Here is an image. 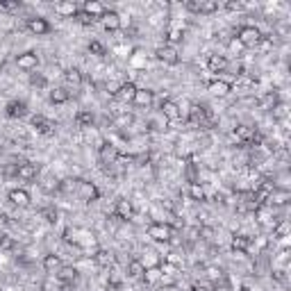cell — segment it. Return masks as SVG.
Instances as JSON below:
<instances>
[{"label":"cell","instance_id":"816d5d0a","mask_svg":"<svg viewBox=\"0 0 291 291\" xmlns=\"http://www.w3.org/2000/svg\"><path fill=\"white\" fill-rule=\"evenodd\" d=\"M32 84H35V86H43V84H46V77H43V75H32Z\"/></svg>","mask_w":291,"mask_h":291},{"label":"cell","instance_id":"db71d44e","mask_svg":"<svg viewBox=\"0 0 291 291\" xmlns=\"http://www.w3.org/2000/svg\"><path fill=\"white\" fill-rule=\"evenodd\" d=\"M248 291H264V289H261V287H250Z\"/></svg>","mask_w":291,"mask_h":291},{"label":"cell","instance_id":"7c38bea8","mask_svg":"<svg viewBox=\"0 0 291 291\" xmlns=\"http://www.w3.org/2000/svg\"><path fill=\"white\" fill-rule=\"evenodd\" d=\"M32 128H35L39 134H43V137H50V134L55 132V123H52L50 119H46L43 114H37L35 119H32Z\"/></svg>","mask_w":291,"mask_h":291},{"label":"cell","instance_id":"5b68a950","mask_svg":"<svg viewBox=\"0 0 291 291\" xmlns=\"http://www.w3.org/2000/svg\"><path fill=\"white\" fill-rule=\"evenodd\" d=\"M75 193H77V196H80L84 202H94V200H98V196H100L98 187H96L94 182H86V180H80Z\"/></svg>","mask_w":291,"mask_h":291},{"label":"cell","instance_id":"e575fe53","mask_svg":"<svg viewBox=\"0 0 291 291\" xmlns=\"http://www.w3.org/2000/svg\"><path fill=\"white\" fill-rule=\"evenodd\" d=\"M77 184H80L77 178H64L62 182H57V189H60L62 193H66V196H69V193H75L77 191Z\"/></svg>","mask_w":291,"mask_h":291},{"label":"cell","instance_id":"ba28073f","mask_svg":"<svg viewBox=\"0 0 291 291\" xmlns=\"http://www.w3.org/2000/svg\"><path fill=\"white\" fill-rule=\"evenodd\" d=\"M80 9L86 14V16L94 18V21H100V18L105 16V12H107V7H105L103 3H98V0H84Z\"/></svg>","mask_w":291,"mask_h":291},{"label":"cell","instance_id":"f1b7e54d","mask_svg":"<svg viewBox=\"0 0 291 291\" xmlns=\"http://www.w3.org/2000/svg\"><path fill=\"white\" fill-rule=\"evenodd\" d=\"M230 246H232V250H237V253H248V250H250V237L235 235L230 239Z\"/></svg>","mask_w":291,"mask_h":291},{"label":"cell","instance_id":"f5cc1de1","mask_svg":"<svg viewBox=\"0 0 291 291\" xmlns=\"http://www.w3.org/2000/svg\"><path fill=\"white\" fill-rule=\"evenodd\" d=\"M5 64V55H3V50H0V66Z\"/></svg>","mask_w":291,"mask_h":291},{"label":"cell","instance_id":"f546056e","mask_svg":"<svg viewBox=\"0 0 291 291\" xmlns=\"http://www.w3.org/2000/svg\"><path fill=\"white\" fill-rule=\"evenodd\" d=\"M125 271H128V278H132V280H141L146 269H143L141 261H139V257H134V259H130V261H128V269H125Z\"/></svg>","mask_w":291,"mask_h":291},{"label":"cell","instance_id":"7402d4cb","mask_svg":"<svg viewBox=\"0 0 291 291\" xmlns=\"http://www.w3.org/2000/svg\"><path fill=\"white\" fill-rule=\"evenodd\" d=\"M16 178H18V180H23V182L35 180V178H37V166H35V164H30V162L16 164Z\"/></svg>","mask_w":291,"mask_h":291},{"label":"cell","instance_id":"44dd1931","mask_svg":"<svg viewBox=\"0 0 291 291\" xmlns=\"http://www.w3.org/2000/svg\"><path fill=\"white\" fill-rule=\"evenodd\" d=\"M253 214H255V221L259 223V225H269V223L275 221V210L269 205H259Z\"/></svg>","mask_w":291,"mask_h":291},{"label":"cell","instance_id":"ffe728a7","mask_svg":"<svg viewBox=\"0 0 291 291\" xmlns=\"http://www.w3.org/2000/svg\"><path fill=\"white\" fill-rule=\"evenodd\" d=\"M153 103H155V91L153 89H141V86H139L137 94H134L132 105H137V107H150Z\"/></svg>","mask_w":291,"mask_h":291},{"label":"cell","instance_id":"8992f818","mask_svg":"<svg viewBox=\"0 0 291 291\" xmlns=\"http://www.w3.org/2000/svg\"><path fill=\"white\" fill-rule=\"evenodd\" d=\"M114 214L121 218V221H130V218L134 216V202L130 200V198H119L114 205Z\"/></svg>","mask_w":291,"mask_h":291},{"label":"cell","instance_id":"60d3db41","mask_svg":"<svg viewBox=\"0 0 291 291\" xmlns=\"http://www.w3.org/2000/svg\"><path fill=\"white\" fill-rule=\"evenodd\" d=\"M164 261H166V264H173V266H178V269H180L182 266V261H184V257L178 253V250H168L166 255H164Z\"/></svg>","mask_w":291,"mask_h":291},{"label":"cell","instance_id":"d590c367","mask_svg":"<svg viewBox=\"0 0 291 291\" xmlns=\"http://www.w3.org/2000/svg\"><path fill=\"white\" fill-rule=\"evenodd\" d=\"M221 9V5L216 0H200V7H198V14L200 16H210V14H216Z\"/></svg>","mask_w":291,"mask_h":291},{"label":"cell","instance_id":"f907efd6","mask_svg":"<svg viewBox=\"0 0 291 291\" xmlns=\"http://www.w3.org/2000/svg\"><path fill=\"white\" fill-rule=\"evenodd\" d=\"M225 9L227 12H241V9H244V3H225Z\"/></svg>","mask_w":291,"mask_h":291},{"label":"cell","instance_id":"e0dca14e","mask_svg":"<svg viewBox=\"0 0 291 291\" xmlns=\"http://www.w3.org/2000/svg\"><path fill=\"white\" fill-rule=\"evenodd\" d=\"M287 202H289V191H287V189H278V187H275L273 191L269 193V198H266L264 205H269V207H282V205H287Z\"/></svg>","mask_w":291,"mask_h":291},{"label":"cell","instance_id":"4dcf8cb0","mask_svg":"<svg viewBox=\"0 0 291 291\" xmlns=\"http://www.w3.org/2000/svg\"><path fill=\"white\" fill-rule=\"evenodd\" d=\"M119 155H121V153H119V148H116L114 143H109V141L105 143L103 148H100V157H103V162H105V164H114Z\"/></svg>","mask_w":291,"mask_h":291},{"label":"cell","instance_id":"681fc988","mask_svg":"<svg viewBox=\"0 0 291 291\" xmlns=\"http://www.w3.org/2000/svg\"><path fill=\"white\" fill-rule=\"evenodd\" d=\"M212 237H214V230H212V227H207V225H200V239L210 241Z\"/></svg>","mask_w":291,"mask_h":291},{"label":"cell","instance_id":"ab89813d","mask_svg":"<svg viewBox=\"0 0 291 291\" xmlns=\"http://www.w3.org/2000/svg\"><path fill=\"white\" fill-rule=\"evenodd\" d=\"M244 50H246V48L241 46V41H239V39H237V37H230V39H227V52H230V55L239 57Z\"/></svg>","mask_w":291,"mask_h":291},{"label":"cell","instance_id":"f6af8a7d","mask_svg":"<svg viewBox=\"0 0 291 291\" xmlns=\"http://www.w3.org/2000/svg\"><path fill=\"white\" fill-rule=\"evenodd\" d=\"M75 21L77 23H80V25H84V27H89V25H94V18H91V16H86V14L84 12H82V9H80V12H77V16H75Z\"/></svg>","mask_w":291,"mask_h":291},{"label":"cell","instance_id":"2e32d148","mask_svg":"<svg viewBox=\"0 0 291 291\" xmlns=\"http://www.w3.org/2000/svg\"><path fill=\"white\" fill-rule=\"evenodd\" d=\"M7 200L12 202L14 207H30V193L25 191V189H12V191L7 193Z\"/></svg>","mask_w":291,"mask_h":291},{"label":"cell","instance_id":"b9f144b4","mask_svg":"<svg viewBox=\"0 0 291 291\" xmlns=\"http://www.w3.org/2000/svg\"><path fill=\"white\" fill-rule=\"evenodd\" d=\"M86 50H89L91 55H96V57H103V55H105V46L98 41V39H91V41H89V48H86Z\"/></svg>","mask_w":291,"mask_h":291},{"label":"cell","instance_id":"484cf974","mask_svg":"<svg viewBox=\"0 0 291 291\" xmlns=\"http://www.w3.org/2000/svg\"><path fill=\"white\" fill-rule=\"evenodd\" d=\"M94 123H96V116H94V111H91V109H80L75 114V125L80 130L94 128Z\"/></svg>","mask_w":291,"mask_h":291},{"label":"cell","instance_id":"8fae6325","mask_svg":"<svg viewBox=\"0 0 291 291\" xmlns=\"http://www.w3.org/2000/svg\"><path fill=\"white\" fill-rule=\"evenodd\" d=\"M52 9H55V14L57 16H62V18H75L77 12H80V5L69 0V3H55L52 5Z\"/></svg>","mask_w":291,"mask_h":291},{"label":"cell","instance_id":"83f0119b","mask_svg":"<svg viewBox=\"0 0 291 291\" xmlns=\"http://www.w3.org/2000/svg\"><path fill=\"white\" fill-rule=\"evenodd\" d=\"M48 98H50V103H55V105H64V103H69L71 91L64 89V86H55V89H50Z\"/></svg>","mask_w":291,"mask_h":291},{"label":"cell","instance_id":"603a6c76","mask_svg":"<svg viewBox=\"0 0 291 291\" xmlns=\"http://www.w3.org/2000/svg\"><path fill=\"white\" fill-rule=\"evenodd\" d=\"M62 77H64V82L69 84V89H80L82 82H84V75H82L80 69H66Z\"/></svg>","mask_w":291,"mask_h":291},{"label":"cell","instance_id":"8d00e7d4","mask_svg":"<svg viewBox=\"0 0 291 291\" xmlns=\"http://www.w3.org/2000/svg\"><path fill=\"white\" fill-rule=\"evenodd\" d=\"M182 39H184V32H182V30L168 27V30H166V41H164V43H166V46H173V48H176L178 43L182 41Z\"/></svg>","mask_w":291,"mask_h":291},{"label":"cell","instance_id":"1f68e13d","mask_svg":"<svg viewBox=\"0 0 291 291\" xmlns=\"http://www.w3.org/2000/svg\"><path fill=\"white\" fill-rule=\"evenodd\" d=\"M41 264H43V269H46V271H60L62 269V255H57V253L43 255Z\"/></svg>","mask_w":291,"mask_h":291},{"label":"cell","instance_id":"6da1fadb","mask_svg":"<svg viewBox=\"0 0 291 291\" xmlns=\"http://www.w3.org/2000/svg\"><path fill=\"white\" fill-rule=\"evenodd\" d=\"M237 39L241 41L244 48H257V43L264 39V32L257 25H241L239 30H237Z\"/></svg>","mask_w":291,"mask_h":291},{"label":"cell","instance_id":"7dc6e473","mask_svg":"<svg viewBox=\"0 0 291 291\" xmlns=\"http://www.w3.org/2000/svg\"><path fill=\"white\" fill-rule=\"evenodd\" d=\"M75 239H77V227H66L64 230V241L66 244H75Z\"/></svg>","mask_w":291,"mask_h":291},{"label":"cell","instance_id":"cb8c5ba5","mask_svg":"<svg viewBox=\"0 0 291 291\" xmlns=\"http://www.w3.org/2000/svg\"><path fill=\"white\" fill-rule=\"evenodd\" d=\"M141 282L146 284V287H157V284L162 282V269H159V266H150V269H146Z\"/></svg>","mask_w":291,"mask_h":291},{"label":"cell","instance_id":"4fadbf2b","mask_svg":"<svg viewBox=\"0 0 291 291\" xmlns=\"http://www.w3.org/2000/svg\"><path fill=\"white\" fill-rule=\"evenodd\" d=\"M100 23H103V27H105L107 32H119L121 27H123L121 14H119V12H111V9H107V12H105V16L100 18Z\"/></svg>","mask_w":291,"mask_h":291},{"label":"cell","instance_id":"52a82bcc","mask_svg":"<svg viewBox=\"0 0 291 291\" xmlns=\"http://www.w3.org/2000/svg\"><path fill=\"white\" fill-rule=\"evenodd\" d=\"M25 27L32 32V35H37V37H43V35L50 32V23H48L43 16H30L25 21Z\"/></svg>","mask_w":291,"mask_h":291},{"label":"cell","instance_id":"ee69618b","mask_svg":"<svg viewBox=\"0 0 291 291\" xmlns=\"http://www.w3.org/2000/svg\"><path fill=\"white\" fill-rule=\"evenodd\" d=\"M205 275H207V280H210V282H216V280L223 278V271L216 269V266H207V269H205Z\"/></svg>","mask_w":291,"mask_h":291},{"label":"cell","instance_id":"4316f807","mask_svg":"<svg viewBox=\"0 0 291 291\" xmlns=\"http://www.w3.org/2000/svg\"><path fill=\"white\" fill-rule=\"evenodd\" d=\"M187 193H189V200H196V202L207 200V196H205V184H202V182H189Z\"/></svg>","mask_w":291,"mask_h":291},{"label":"cell","instance_id":"7bdbcfd3","mask_svg":"<svg viewBox=\"0 0 291 291\" xmlns=\"http://www.w3.org/2000/svg\"><path fill=\"white\" fill-rule=\"evenodd\" d=\"M21 3L18 0H0V12H18Z\"/></svg>","mask_w":291,"mask_h":291},{"label":"cell","instance_id":"f35d334b","mask_svg":"<svg viewBox=\"0 0 291 291\" xmlns=\"http://www.w3.org/2000/svg\"><path fill=\"white\" fill-rule=\"evenodd\" d=\"M39 216H41L46 223H57V221H60V212H57V207H52V205L50 207H43Z\"/></svg>","mask_w":291,"mask_h":291},{"label":"cell","instance_id":"d6a6232c","mask_svg":"<svg viewBox=\"0 0 291 291\" xmlns=\"http://www.w3.org/2000/svg\"><path fill=\"white\" fill-rule=\"evenodd\" d=\"M139 261L143 264V269H150V266L162 264V257H159V253H155V250H143L141 257H139Z\"/></svg>","mask_w":291,"mask_h":291},{"label":"cell","instance_id":"ac0fdd59","mask_svg":"<svg viewBox=\"0 0 291 291\" xmlns=\"http://www.w3.org/2000/svg\"><path fill=\"white\" fill-rule=\"evenodd\" d=\"M94 261H96V266H100V269H114V264H116V255L111 253V250L100 248L98 253L94 255Z\"/></svg>","mask_w":291,"mask_h":291},{"label":"cell","instance_id":"c3c4849f","mask_svg":"<svg viewBox=\"0 0 291 291\" xmlns=\"http://www.w3.org/2000/svg\"><path fill=\"white\" fill-rule=\"evenodd\" d=\"M184 235H187V239H189V241H198V239H200V225L189 227V230L184 232Z\"/></svg>","mask_w":291,"mask_h":291},{"label":"cell","instance_id":"bcb514c9","mask_svg":"<svg viewBox=\"0 0 291 291\" xmlns=\"http://www.w3.org/2000/svg\"><path fill=\"white\" fill-rule=\"evenodd\" d=\"M121 84H123V82H116V80H107V84H105V89H107V94L111 96V98H114V96L119 94Z\"/></svg>","mask_w":291,"mask_h":291},{"label":"cell","instance_id":"74e56055","mask_svg":"<svg viewBox=\"0 0 291 291\" xmlns=\"http://www.w3.org/2000/svg\"><path fill=\"white\" fill-rule=\"evenodd\" d=\"M132 123H134V116H132V114H128V111H123V114H119V116L114 119V125H116L119 130L130 128Z\"/></svg>","mask_w":291,"mask_h":291},{"label":"cell","instance_id":"d6986e66","mask_svg":"<svg viewBox=\"0 0 291 291\" xmlns=\"http://www.w3.org/2000/svg\"><path fill=\"white\" fill-rule=\"evenodd\" d=\"M77 266H71V264H62V269L57 271V278H60L62 284H75L77 280Z\"/></svg>","mask_w":291,"mask_h":291},{"label":"cell","instance_id":"277c9868","mask_svg":"<svg viewBox=\"0 0 291 291\" xmlns=\"http://www.w3.org/2000/svg\"><path fill=\"white\" fill-rule=\"evenodd\" d=\"M227 66H230V60H227L225 55H218V52H212V55H207V73L210 75H218V73H225Z\"/></svg>","mask_w":291,"mask_h":291},{"label":"cell","instance_id":"7a4b0ae2","mask_svg":"<svg viewBox=\"0 0 291 291\" xmlns=\"http://www.w3.org/2000/svg\"><path fill=\"white\" fill-rule=\"evenodd\" d=\"M173 232L176 230L171 227V223H150V225L146 227V235H148L155 244H166V241H171Z\"/></svg>","mask_w":291,"mask_h":291},{"label":"cell","instance_id":"9c48e42d","mask_svg":"<svg viewBox=\"0 0 291 291\" xmlns=\"http://www.w3.org/2000/svg\"><path fill=\"white\" fill-rule=\"evenodd\" d=\"M16 66H18L21 71H37V66H39V55H37V52H32V50L21 52V55L16 57Z\"/></svg>","mask_w":291,"mask_h":291},{"label":"cell","instance_id":"3957f363","mask_svg":"<svg viewBox=\"0 0 291 291\" xmlns=\"http://www.w3.org/2000/svg\"><path fill=\"white\" fill-rule=\"evenodd\" d=\"M155 57H157L162 64H166V66H176L178 62H180V52H178V48L166 46V43H162V46L155 50Z\"/></svg>","mask_w":291,"mask_h":291},{"label":"cell","instance_id":"30bf717a","mask_svg":"<svg viewBox=\"0 0 291 291\" xmlns=\"http://www.w3.org/2000/svg\"><path fill=\"white\" fill-rule=\"evenodd\" d=\"M137 89L139 86L134 84L132 80H128V82H123V84H121V89H119V94L114 96L116 100H119V103H123V105H128V103H132L134 100V94H137Z\"/></svg>","mask_w":291,"mask_h":291},{"label":"cell","instance_id":"d4e9b609","mask_svg":"<svg viewBox=\"0 0 291 291\" xmlns=\"http://www.w3.org/2000/svg\"><path fill=\"white\" fill-rule=\"evenodd\" d=\"M5 111H7L9 119H23V116L27 114V105L23 103V100H9Z\"/></svg>","mask_w":291,"mask_h":291},{"label":"cell","instance_id":"9a60e30c","mask_svg":"<svg viewBox=\"0 0 291 291\" xmlns=\"http://www.w3.org/2000/svg\"><path fill=\"white\" fill-rule=\"evenodd\" d=\"M207 91H210L214 98H225V96L232 91V84H230V82H225V80H218V77H214V80L207 84Z\"/></svg>","mask_w":291,"mask_h":291},{"label":"cell","instance_id":"5bb4252c","mask_svg":"<svg viewBox=\"0 0 291 291\" xmlns=\"http://www.w3.org/2000/svg\"><path fill=\"white\" fill-rule=\"evenodd\" d=\"M159 114H162L164 119L168 121V123H176V121L182 119V116H180V107H178V103H176V100H171V98H168L166 103H162V107H159Z\"/></svg>","mask_w":291,"mask_h":291},{"label":"cell","instance_id":"836d02e7","mask_svg":"<svg viewBox=\"0 0 291 291\" xmlns=\"http://www.w3.org/2000/svg\"><path fill=\"white\" fill-rule=\"evenodd\" d=\"M271 116H273V123H275V121H280V123H284V121H287V116H289V105L280 100V103L275 105L273 109H271Z\"/></svg>","mask_w":291,"mask_h":291}]
</instances>
